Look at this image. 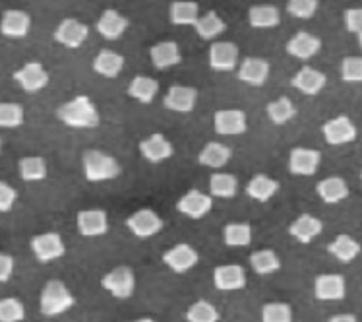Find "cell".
I'll use <instances>...</instances> for the list:
<instances>
[{
  "instance_id": "obj_1",
  "label": "cell",
  "mask_w": 362,
  "mask_h": 322,
  "mask_svg": "<svg viewBox=\"0 0 362 322\" xmlns=\"http://www.w3.org/2000/svg\"><path fill=\"white\" fill-rule=\"evenodd\" d=\"M57 119L68 128L93 130L101 125L99 109L88 96H76L57 109Z\"/></svg>"
},
{
  "instance_id": "obj_2",
  "label": "cell",
  "mask_w": 362,
  "mask_h": 322,
  "mask_svg": "<svg viewBox=\"0 0 362 322\" xmlns=\"http://www.w3.org/2000/svg\"><path fill=\"white\" fill-rule=\"evenodd\" d=\"M81 169L88 183H107L120 177L122 167L111 154L101 150H86L81 156Z\"/></svg>"
},
{
  "instance_id": "obj_3",
  "label": "cell",
  "mask_w": 362,
  "mask_h": 322,
  "mask_svg": "<svg viewBox=\"0 0 362 322\" xmlns=\"http://www.w3.org/2000/svg\"><path fill=\"white\" fill-rule=\"evenodd\" d=\"M76 305V297L68 289L64 282L60 280H49L45 284L41 297H39V311L47 318H57L64 315Z\"/></svg>"
},
{
  "instance_id": "obj_4",
  "label": "cell",
  "mask_w": 362,
  "mask_h": 322,
  "mask_svg": "<svg viewBox=\"0 0 362 322\" xmlns=\"http://www.w3.org/2000/svg\"><path fill=\"white\" fill-rule=\"evenodd\" d=\"M101 287L111 297H115V299H130L134 292H136V276H134L132 268H128V266H117V268L109 270L101 277Z\"/></svg>"
},
{
  "instance_id": "obj_5",
  "label": "cell",
  "mask_w": 362,
  "mask_h": 322,
  "mask_svg": "<svg viewBox=\"0 0 362 322\" xmlns=\"http://www.w3.org/2000/svg\"><path fill=\"white\" fill-rule=\"evenodd\" d=\"M30 248L33 256H35V260L41 264L54 263V260H59V258L66 255L64 239L54 231L39 233L35 237H31Z\"/></svg>"
},
{
  "instance_id": "obj_6",
  "label": "cell",
  "mask_w": 362,
  "mask_h": 322,
  "mask_svg": "<svg viewBox=\"0 0 362 322\" xmlns=\"http://www.w3.org/2000/svg\"><path fill=\"white\" fill-rule=\"evenodd\" d=\"M126 227L136 239L146 241L159 235L163 231V227H165V222L157 212L149 210V208H141V210L134 212L132 216H128Z\"/></svg>"
},
{
  "instance_id": "obj_7",
  "label": "cell",
  "mask_w": 362,
  "mask_h": 322,
  "mask_svg": "<svg viewBox=\"0 0 362 322\" xmlns=\"http://www.w3.org/2000/svg\"><path fill=\"white\" fill-rule=\"evenodd\" d=\"M14 82L22 88L25 93H37V91L45 90L49 86L51 76L45 70V67L37 60H30L25 62L22 68H18L14 72Z\"/></svg>"
},
{
  "instance_id": "obj_8",
  "label": "cell",
  "mask_w": 362,
  "mask_h": 322,
  "mask_svg": "<svg viewBox=\"0 0 362 322\" xmlns=\"http://www.w3.org/2000/svg\"><path fill=\"white\" fill-rule=\"evenodd\" d=\"M356 134H358L356 125L347 115H339V117L325 120L322 127V136H324L325 144H329V146H345V144L355 142Z\"/></svg>"
},
{
  "instance_id": "obj_9",
  "label": "cell",
  "mask_w": 362,
  "mask_h": 322,
  "mask_svg": "<svg viewBox=\"0 0 362 322\" xmlns=\"http://www.w3.org/2000/svg\"><path fill=\"white\" fill-rule=\"evenodd\" d=\"M207 62L215 72H233L240 64V51L230 41H215L209 47Z\"/></svg>"
},
{
  "instance_id": "obj_10",
  "label": "cell",
  "mask_w": 362,
  "mask_h": 322,
  "mask_svg": "<svg viewBox=\"0 0 362 322\" xmlns=\"http://www.w3.org/2000/svg\"><path fill=\"white\" fill-rule=\"evenodd\" d=\"M163 263L169 270H173L175 274H186L200 263V255L198 251L188 245V243H178L175 247H170L169 251L163 253Z\"/></svg>"
},
{
  "instance_id": "obj_11",
  "label": "cell",
  "mask_w": 362,
  "mask_h": 322,
  "mask_svg": "<svg viewBox=\"0 0 362 322\" xmlns=\"http://www.w3.org/2000/svg\"><path fill=\"white\" fill-rule=\"evenodd\" d=\"M52 38L59 45L66 47V49H80L88 41L89 28L76 18H66L57 25Z\"/></svg>"
},
{
  "instance_id": "obj_12",
  "label": "cell",
  "mask_w": 362,
  "mask_h": 322,
  "mask_svg": "<svg viewBox=\"0 0 362 322\" xmlns=\"http://www.w3.org/2000/svg\"><path fill=\"white\" fill-rule=\"evenodd\" d=\"M177 210L188 219H204L214 210V196L202 190H188L177 200Z\"/></svg>"
},
{
  "instance_id": "obj_13",
  "label": "cell",
  "mask_w": 362,
  "mask_h": 322,
  "mask_svg": "<svg viewBox=\"0 0 362 322\" xmlns=\"http://www.w3.org/2000/svg\"><path fill=\"white\" fill-rule=\"evenodd\" d=\"M198 103V90L192 86H170L165 98H163V107L173 113H180V115H188L196 109Z\"/></svg>"
},
{
  "instance_id": "obj_14",
  "label": "cell",
  "mask_w": 362,
  "mask_h": 322,
  "mask_svg": "<svg viewBox=\"0 0 362 322\" xmlns=\"http://www.w3.org/2000/svg\"><path fill=\"white\" fill-rule=\"evenodd\" d=\"M76 227H78V233L86 239L103 237L109 231V214L105 210H99V208L78 212Z\"/></svg>"
},
{
  "instance_id": "obj_15",
  "label": "cell",
  "mask_w": 362,
  "mask_h": 322,
  "mask_svg": "<svg viewBox=\"0 0 362 322\" xmlns=\"http://www.w3.org/2000/svg\"><path fill=\"white\" fill-rule=\"evenodd\" d=\"M140 156L148 163H163V161H169L175 156V146L170 144L169 138H165L161 132H153L148 138H144L138 146Z\"/></svg>"
},
{
  "instance_id": "obj_16",
  "label": "cell",
  "mask_w": 362,
  "mask_h": 322,
  "mask_svg": "<svg viewBox=\"0 0 362 322\" xmlns=\"http://www.w3.org/2000/svg\"><path fill=\"white\" fill-rule=\"evenodd\" d=\"M322 163V154L312 148H293L288 154V171L296 177H314Z\"/></svg>"
},
{
  "instance_id": "obj_17",
  "label": "cell",
  "mask_w": 362,
  "mask_h": 322,
  "mask_svg": "<svg viewBox=\"0 0 362 322\" xmlns=\"http://www.w3.org/2000/svg\"><path fill=\"white\" fill-rule=\"evenodd\" d=\"M214 128L219 136H240L248 128L246 113L240 109H219L214 115Z\"/></svg>"
},
{
  "instance_id": "obj_18",
  "label": "cell",
  "mask_w": 362,
  "mask_h": 322,
  "mask_svg": "<svg viewBox=\"0 0 362 322\" xmlns=\"http://www.w3.org/2000/svg\"><path fill=\"white\" fill-rule=\"evenodd\" d=\"M269 72H272L269 62L259 57H246L237 68L238 80L248 86H254V88L264 86L269 80Z\"/></svg>"
},
{
  "instance_id": "obj_19",
  "label": "cell",
  "mask_w": 362,
  "mask_h": 322,
  "mask_svg": "<svg viewBox=\"0 0 362 322\" xmlns=\"http://www.w3.org/2000/svg\"><path fill=\"white\" fill-rule=\"evenodd\" d=\"M347 282L341 274H322L314 280V297L318 301H343Z\"/></svg>"
},
{
  "instance_id": "obj_20",
  "label": "cell",
  "mask_w": 362,
  "mask_h": 322,
  "mask_svg": "<svg viewBox=\"0 0 362 322\" xmlns=\"http://www.w3.org/2000/svg\"><path fill=\"white\" fill-rule=\"evenodd\" d=\"M246 272L240 264H221L214 270V285L219 292H238L246 287Z\"/></svg>"
},
{
  "instance_id": "obj_21",
  "label": "cell",
  "mask_w": 362,
  "mask_h": 322,
  "mask_svg": "<svg viewBox=\"0 0 362 322\" xmlns=\"http://www.w3.org/2000/svg\"><path fill=\"white\" fill-rule=\"evenodd\" d=\"M128 28H130L128 18L117 12V10H112V8H107L103 14L99 16V20L95 23L97 33L103 39H107V41L120 39L128 31Z\"/></svg>"
},
{
  "instance_id": "obj_22",
  "label": "cell",
  "mask_w": 362,
  "mask_h": 322,
  "mask_svg": "<svg viewBox=\"0 0 362 322\" xmlns=\"http://www.w3.org/2000/svg\"><path fill=\"white\" fill-rule=\"evenodd\" d=\"M31 31V16L23 10H6L0 18V33L8 39L28 38Z\"/></svg>"
},
{
  "instance_id": "obj_23",
  "label": "cell",
  "mask_w": 362,
  "mask_h": 322,
  "mask_svg": "<svg viewBox=\"0 0 362 322\" xmlns=\"http://www.w3.org/2000/svg\"><path fill=\"white\" fill-rule=\"evenodd\" d=\"M285 49H287V53L291 54L293 59L310 60L320 53L322 41H320V38H316L314 33H308V31H296L295 35L287 41Z\"/></svg>"
},
{
  "instance_id": "obj_24",
  "label": "cell",
  "mask_w": 362,
  "mask_h": 322,
  "mask_svg": "<svg viewBox=\"0 0 362 322\" xmlns=\"http://www.w3.org/2000/svg\"><path fill=\"white\" fill-rule=\"evenodd\" d=\"M325 84H327V78H325L324 72H320V70H316V68L312 67L300 68V70L291 78V86H293L296 91H300L303 96H308V98L318 96L320 91L325 88Z\"/></svg>"
},
{
  "instance_id": "obj_25",
  "label": "cell",
  "mask_w": 362,
  "mask_h": 322,
  "mask_svg": "<svg viewBox=\"0 0 362 322\" xmlns=\"http://www.w3.org/2000/svg\"><path fill=\"white\" fill-rule=\"evenodd\" d=\"M322 231H324L322 219L312 216V214H300L293 224L288 225V235L298 241V243H303V245L312 243L316 237L322 235Z\"/></svg>"
},
{
  "instance_id": "obj_26",
  "label": "cell",
  "mask_w": 362,
  "mask_h": 322,
  "mask_svg": "<svg viewBox=\"0 0 362 322\" xmlns=\"http://www.w3.org/2000/svg\"><path fill=\"white\" fill-rule=\"evenodd\" d=\"M149 59L157 70H169L182 62V53L177 41H161L149 49Z\"/></svg>"
},
{
  "instance_id": "obj_27",
  "label": "cell",
  "mask_w": 362,
  "mask_h": 322,
  "mask_svg": "<svg viewBox=\"0 0 362 322\" xmlns=\"http://www.w3.org/2000/svg\"><path fill=\"white\" fill-rule=\"evenodd\" d=\"M279 180H275L274 177L269 175H254L248 183H246V195L250 196L252 200H256L259 204H267L272 198H274L277 192H279Z\"/></svg>"
},
{
  "instance_id": "obj_28",
  "label": "cell",
  "mask_w": 362,
  "mask_h": 322,
  "mask_svg": "<svg viewBox=\"0 0 362 322\" xmlns=\"http://www.w3.org/2000/svg\"><path fill=\"white\" fill-rule=\"evenodd\" d=\"M316 192H318L320 200L325 204H339L343 200H347L351 190H349L347 180L343 177H325L316 185Z\"/></svg>"
},
{
  "instance_id": "obj_29",
  "label": "cell",
  "mask_w": 362,
  "mask_h": 322,
  "mask_svg": "<svg viewBox=\"0 0 362 322\" xmlns=\"http://www.w3.org/2000/svg\"><path fill=\"white\" fill-rule=\"evenodd\" d=\"M248 23L254 30H274L281 23V12L274 4H254L248 8Z\"/></svg>"
},
{
  "instance_id": "obj_30",
  "label": "cell",
  "mask_w": 362,
  "mask_h": 322,
  "mask_svg": "<svg viewBox=\"0 0 362 322\" xmlns=\"http://www.w3.org/2000/svg\"><path fill=\"white\" fill-rule=\"evenodd\" d=\"M233 158V150L229 146H225L221 142H207L198 154V163L207 169H215L219 171L225 165L229 163Z\"/></svg>"
},
{
  "instance_id": "obj_31",
  "label": "cell",
  "mask_w": 362,
  "mask_h": 322,
  "mask_svg": "<svg viewBox=\"0 0 362 322\" xmlns=\"http://www.w3.org/2000/svg\"><path fill=\"white\" fill-rule=\"evenodd\" d=\"M361 243L356 239H353L347 233L337 235V237L327 245V253H329L335 260H339L341 264H351L353 260H356L358 255H361Z\"/></svg>"
},
{
  "instance_id": "obj_32",
  "label": "cell",
  "mask_w": 362,
  "mask_h": 322,
  "mask_svg": "<svg viewBox=\"0 0 362 322\" xmlns=\"http://www.w3.org/2000/svg\"><path fill=\"white\" fill-rule=\"evenodd\" d=\"M126 93H128V98L138 101L141 105H149V103H153V99L159 93V82L149 76H136L132 78V82L128 84Z\"/></svg>"
},
{
  "instance_id": "obj_33",
  "label": "cell",
  "mask_w": 362,
  "mask_h": 322,
  "mask_svg": "<svg viewBox=\"0 0 362 322\" xmlns=\"http://www.w3.org/2000/svg\"><path fill=\"white\" fill-rule=\"evenodd\" d=\"M124 62V57L120 53L111 51V49H103V51H99L95 59H93V70H95V74L112 80V78H117V76L122 72Z\"/></svg>"
},
{
  "instance_id": "obj_34",
  "label": "cell",
  "mask_w": 362,
  "mask_h": 322,
  "mask_svg": "<svg viewBox=\"0 0 362 322\" xmlns=\"http://www.w3.org/2000/svg\"><path fill=\"white\" fill-rule=\"evenodd\" d=\"M200 18V6L194 0H175L169 6V20L173 25H196Z\"/></svg>"
},
{
  "instance_id": "obj_35",
  "label": "cell",
  "mask_w": 362,
  "mask_h": 322,
  "mask_svg": "<svg viewBox=\"0 0 362 322\" xmlns=\"http://www.w3.org/2000/svg\"><path fill=\"white\" fill-rule=\"evenodd\" d=\"M254 229L248 222H233L223 227V243L230 248L248 247L252 243Z\"/></svg>"
},
{
  "instance_id": "obj_36",
  "label": "cell",
  "mask_w": 362,
  "mask_h": 322,
  "mask_svg": "<svg viewBox=\"0 0 362 322\" xmlns=\"http://www.w3.org/2000/svg\"><path fill=\"white\" fill-rule=\"evenodd\" d=\"M248 263L258 276H269L281 270V258L272 248H259L256 253H252Z\"/></svg>"
},
{
  "instance_id": "obj_37",
  "label": "cell",
  "mask_w": 362,
  "mask_h": 322,
  "mask_svg": "<svg viewBox=\"0 0 362 322\" xmlns=\"http://www.w3.org/2000/svg\"><path fill=\"white\" fill-rule=\"evenodd\" d=\"M194 30H196V33H198L200 39H204V41H215L219 35L225 33V30H227V22H225L217 12L211 10V12H206V14L198 18Z\"/></svg>"
},
{
  "instance_id": "obj_38",
  "label": "cell",
  "mask_w": 362,
  "mask_h": 322,
  "mask_svg": "<svg viewBox=\"0 0 362 322\" xmlns=\"http://www.w3.org/2000/svg\"><path fill=\"white\" fill-rule=\"evenodd\" d=\"M18 173L25 183H39L47 179L49 165L41 156H25L18 161Z\"/></svg>"
},
{
  "instance_id": "obj_39",
  "label": "cell",
  "mask_w": 362,
  "mask_h": 322,
  "mask_svg": "<svg viewBox=\"0 0 362 322\" xmlns=\"http://www.w3.org/2000/svg\"><path fill=\"white\" fill-rule=\"evenodd\" d=\"M238 192V179L230 173H215L209 179V195L219 200H230Z\"/></svg>"
},
{
  "instance_id": "obj_40",
  "label": "cell",
  "mask_w": 362,
  "mask_h": 322,
  "mask_svg": "<svg viewBox=\"0 0 362 322\" xmlns=\"http://www.w3.org/2000/svg\"><path fill=\"white\" fill-rule=\"evenodd\" d=\"M266 113L267 119L272 120L274 125L283 127V125H287V122H291V120L295 119L296 107L288 98H277L274 99L272 103H267Z\"/></svg>"
},
{
  "instance_id": "obj_41",
  "label": "cell",
  "mask_w": 362,
  "mask_h": 322,
  "mask_svg": "<svg viewBox=\"0 0 362 322\" xmlns=\"http://www.w3.org/2000/svg\"><path fill=\"white\" fill-rule=\"evenodd\" d=\"M221 315L214 303L200 299L186 309V322H219Z\"/></svg>"
},
{
  "instance_id": "obj_42",
  "label": "cell",
  "mask_w": 362,
  "mask_h": 322,
  "mask_svg": "<svg viewBox=\"0 0 362 322\" xmlns=\"http://www.w3.org/2000/svg\"><path fill=\"white\" fill-rule=\"evenodd\" d=\"M25 122V109L14 101H0V128H20Z\"/></svg>"
},
{
  "instance_id": "obj_43",
  "label": "cell",
  "mask_w": 362,
  "mask_h": 322,
  "mask_svg": "<svg viewBox=\"0 0 362 322\" xmlns=\"http://www.w3.org/2000/svg\"><path fill=\"white\" fill-rule=\"evenodd\" d=\"M262 322H293V309L288 303H266L262 307Z\"/></svg>"
},
{
  "instance_id": "obj_44",
  "label": "cell",
  "mask_w": 362,
  "mask_h": 322,
  "mask_svg": "<svg viewBox=\"0 0 362 322\" xmlns=\"http://www.w3.org/2000/svg\"><path fill=\"white\" fill-rule=\"evenodd\" d=\"M25 318V307L16 297L0 299V322H22Z\"/></svg>"
},
{
  "instance_id": "obj_45",
  "label": "cell",
  "mask_w": 362,
  "mask_h": 322,
  "mask_svg": "<svg viewBox=\"0 0 362 322\" xmlns=\"http://www.w3.org/2000/svg\"><path fill=\"white\" fill-rule=\"evenodd\" d=\"M318 0H287V12L296 20H312L318 12Z\"/></svg>"
},
{
  "instance_id": "obj_46",
  "label": "cell",
  "mask_w": 362,
  "mask_h": 322,
  "mask_svg": "<svg viewBox=\"0 0 362 322\" xmlns=\"http://www.w3.org/2000/svg\"><path fill=\"white\" fill-rule=\"evenodd\" d=\"M341 80L347 84H362V57H345L341 60Z\"/></svg>"
},
{
  "instance_id": "obj_47",
  "label": "cell",
  "mask_w": 362,
  "mask_h": 322,
  "mask_svg": "<svg viewBox=\"0 0 362 322\" xmlns=\"http://www.w3.org/2000/svg\"><path fill=\"white\" fill-rule=\"evenodd\" d=\"M18 202V192L14 187H10L8 183L0 180V214H6L14 208Z\"/></svg>"
},
{
  "instance_id": "obj_48",
  "label": "cell",
  "mask_w": 362,
  "mask_h": 322,
  "mask_svg": "<svg viewBox=\"0 0 362 322\" xmlns=\"http://www.w3.org/2000/svg\"><path fill=\"white\" fill-rule=\"evenodd\" d=\"M343 22L349 33H362V8H349L343 14Z\"/></svg>"
},
{
  "instance_id": "obj_49",
  "label": "cell",
  "mask_w": 362,
  "mask_h": 322,
  "mask_svg": "<svg viewBox=\"0 0 362 322\" xmlns=\"http://www.w3.org/2000/svg\"><path fill=\"white\" fill-rule=\"evenodd\" d=\"M14 258L6 253H0V284L10 282V277L14 274Z\"/></svg>"
},
{
  "instance_id": "obj_50",
  "label": "cell",
  "mask_w": 362,
  "mask_h": 322,
  "mask_svg": "<svg viewBox=\"0 0 362 322\" xmlns=\"http://www.w3.org/2000/svg\"><path fill=\"white\" fill-rule=\"evenodd\" d=\"M327 322H358V318L351 313H343V315H333Z\"/></svg>"
},
{
  "instance_id": "obj_51",
  "label": "cell",
  "mask_w": 362,
  "mask_h": 322,
  "mask_svg": "<svg viewBox=\"0 0 362 322\" xmlns=\"http://www.w3.org/2000/svg\"><path fill=\"white\" fill-rule=\"evenodd\" d=\"M132 322H157L156 318H151V316H144V318H136V321Z\"/></svg>"
},
{
  "instance_id": "obj_52",
  "label": "cell",
  "mask_w": 362,
  "mask_h": 322,
  "mask_svg": "<svg viewBox=\"0 0 362 322\" xmlns=\"http://www.w3.org/2000/svg\"><path fill=\"white\" fill-rule=\"evenodd\" d=\"M356 39H358V47H361V51H362V33H358V35H356Z\"/></svg>"
},
{
  "instance_id": "obj_53",
  "label": "cell",
  "mask_w": 362,
  "mask_h": 322,
  "mask_svg": "<svg viewBox=\"0 0 362 322\" xmlns=\"http://www.w3.org/2000/svg\"><path fill=\"white\" fill-rule=\"evenodd\" d=\"M0 154H2V140H0Z\"/></svg>"
},
{
  "instance_id": "obj_54",
  "label": "cell",
  "mask_w": 362,
  "mask_h": 322,
  "mask_svg": "<svg viewBox=\"0 0 362 322\" xmlns=\"http://www.w3.org/2000/svg\"><path fill=\"white\" fill-rule=\"evenodd\" d=\"M361 179H362V169H361Z\"/></svg>"
}]
</instances>
